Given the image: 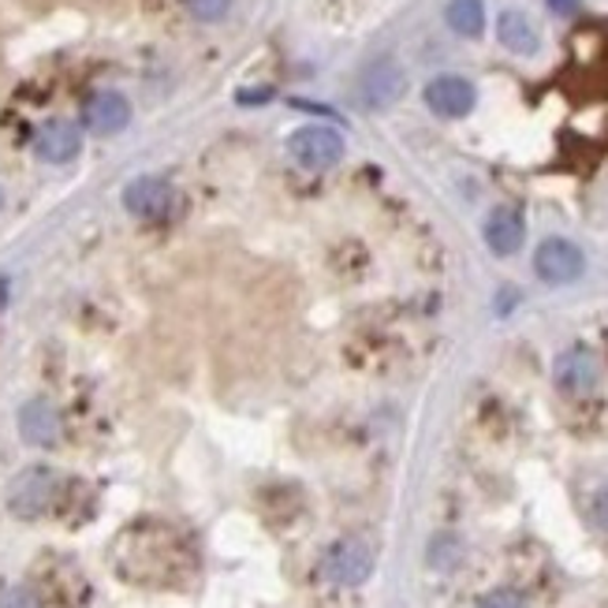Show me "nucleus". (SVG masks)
I'll return each instance as SVG.
<instances>
[{
	"mask_svg": "<svg viewBox=\"0 0 608 608\" xmlns=\"http://www.w3.org/2000/svg\"><path fill=\"white\" fill-rule=\"evenodd\" d=\"M478 608H527V601L516 594V590H493L482 597V605Z\"/></svg>",
	"mask_w": 608,
	"mask_h": 608,
	"instance_id": "f3484780",
	"label": "nucleus"
},
{
	"mask_svg": "<svg viewBox=\"0 0 608 608\" xmlns=\"http://www.w3.org/2000/svg\"><path fill=\"white\" fill-rule=\"evenodd\" d=\"M425 105L444 116V120H463V116L474 112L478 105V90L460 75H437V79L425 87Z\"/></svg>",
	"mask_w": 608,
	"mask_h": 608,
	"instance_id": "39448f33",
	"label": "nucleus"
},
{
	"mask_svg": "<svg viewBox=\"0 0 608 608\" xmlns=\"http://www.w3.org/2000/svg\"><path fill=\"white\" fill-rule=\"evenodd\" d=\"M594 511H597V519H601L605 527H608V489H605L601 497H597V508H594Z\"/></svg>",
	"mask_w": 608,
	"mask_h": 608,
	"instance_id": "6ab92c4d",
	"label": "nucleus"
},
{
	"mask_svg": "<svg viewBox=\"0 0 608 608\" xmlns=\"http://www.w3.org/2000/svg\"><path fill=\"white\" fill-rule=\"evenodd\" d=\"M549 8L557 16H575V12H579V0H549Z\"/></svg>",
	"mask_w": 608,
	"mask_h": 608,
	"instance_id": "a211bd4d",
	"label": "nucleus"
},
{
	"mask_svg": "<svg viewBox=\"0 0 608 608\" xmlns=\"http://www.w3.org/2000/svg\"><path fill=\"white\" fill-rule=\"evenodd\" d=\"M557 385L571 396H582L597 385V359L590 347H571L557 359Z\"/></svg>",
	"mask_w": 608,
	"mask_h": 608,
	"instance_id": "9d476101",
	"label": "nucleus"
},
{
	"mask_svg": "<svg viewBox=\"0 0 608 608\" xmlns=\"http://www.w3.org/2000/svg\"><path fill=\"white\" fill-rule=\"evenodd\" d=\"M82 149V131L71 120H49L38 127L35 135V154L49 165H68L71 157H79Z\"/></svg>",
	"mask_w": 608,
	"mask_h": 608,
	"instance_id": "6e6552de",
	"label": "nucleus"
},
{
	"mask_svg": "<svg viewBox=\"0 0 608 608\" xmlns=\"http://www.w3.org/2000/svg\"><path fill=\"white\" fill-rule=\"evenodd\" d=\"M522 239H527V224H522L519 209L500 206V209L489 213V220H486L489 251L500 254V258H508V254H516L522 247Z\"/></svg>",
	"mask_w": 608,
	"mask_h": 608,
	"instance_id": "9b49d317",
	"label": "nucleus"
},
{
	"mask_svg": "<svg viewBox=\"0 0 608 608\" xmlns=\"http://www.w3.org/2000/svg\"><path fill=\"white\" fill-rule=\"evenodd\" d=\"M52 497H57V474L49 467H30L8 489V504L19 516H41L52 504Z\"/></svg>",
	"mask_w": 608,
	"mask_h": 608,
	"instance_id": "423d86ee",
	"label": "nucleus"
},
{
	"mask_svg": "<svg viewBox=\"0 0 608 608\" xmlns=\"http://www.w3.org/2000/svg\"><path fill=\"white\" fill-rule=\"evenodd\" d=\"M322 571H325V579L336 586H362L373 571V552L366 541H359V538L336 541V546L328 549Z\"/></svg>",
	"mask_w": 608,
	"mask_h": 608,
	"instance_id": "7ed1b4c3",
	"label": "nucleus"
},
{
	"mask_svg": "<svg viewBox=\"0 0 608 608\" xmlns=\"http://www.w3.org/2000/svg\"><path fill=\"white\" fill-rule=\"evenodd\" d=\"M269 98H273V90H258V94L243 90V94H239V101H269Z\"/></svg>",
	"mask_w": 608,
	"mask_h": 608,
	"instance_id": "aec40b11",
	"label": "nucleus"
},
{
	"mask_svg": "<svg viewBox=\"0 0 608 608\" xmlns=\"http://www.w3.org/2000/svg\"><path fill=\"white\" fill-rule=\"evenodd\" d=\"M287 154H292V161L298 168L325 173V168H336L340 157H344V138L325 124L298 127V131H292V138H287Z\"/></svg>",
	"mask_w": 608,
	"mask_h": 608,
	"instance_id": "f257e3e1",
	"label": "nucleus"
},
{
	"mask_svg": "<svg viewBox=\"0 0 608 608\" xmlns=\"http://www.w3.org/2000/svg\"><path fill=\"white\" fill-rule=\"evenodd\" d=\"M82 120H87V127L94 135H116V131H124V127L131 124V105H127L124 94L101 90L87 101Z\"/></svg>",
	"mask_w": 608,
	"mask_h": 608,
	"instance_id": "1a4fd4ad",
	"label": "nucleus"
},
{
	"mask_svg": "<svg viewBox=\"0 0 608 608\" xmlns=\"http://www.w3.org/2000/svg\"><path fill=\"white\" fill-rule=\"evenodd\" d=\"M184 4L198 23H220L232 12V0H184Z\"/></svg>",
	"mask_w": 608,
	"mask_h": 608,
	"instance_id": "2eb2a0df",
	"label": "nucleus"
},
{
	"mask_svg": "<svg viewBox=\"0 0 608 608\" xmlns=\"http://www.w3.org/2000/svg\"><path fill=\"white\" fill-rule=\"evenodd\" d=\"M444 19L460 38H478L486 30V4L482 0H448Z\"/></svg>",
	"mask_w": 608,
	"mask_h": 608,
	"instance_id": "4468645a",
	"label": "nucleus"
},
{
	"mask_svg": "<svg viewBox=\"0 0 608 608\" xmlns=\"http://www.w3.org/2000/svg\"><path fill=\"white\" fill-rule=\"evenodd\" d=\"M19 433L30 444H57L60 437V414L52 403L46 400H30L23 411H19Z\"/></svg>",
	"mask_w": 608,
	"mask_h": 608,
	"instance_id": "f8f14e48",
	"label": "nucleus"
},
{
	"mask_svg": "<svg viewBox=\"0 0 608 608\" xmlns=\"http://www.w3.org/2000/svg\"><path fill=\"white\" fill-rule=\"evenodd\" d=\"M0 202H4V195H0Z\"/></svg>",
	"mask_w": 608,
	"mask_h": 608,
	"instance_id": "412c9836",
	"label": "nucleus"
},
{
	"mask_svg": "<svg viewBox=\"0 0 608 608\" xmlns=\"http://www.w3.org/2000/svg\"><path fill=\"white\" fill-rule=\"evenodd\" d=\"M497 38H500V46H504L508 52H516V57H535L538 46H541V38H538V27L530 23L522 12H500L497 19Z\"/></svg>",
	"mask_w": 608,
	"mask_h": 608,
	"instance_id": "ddd939ff",
	"label": "nucleus"
},
{
	"mask_svg": "<svg viewBox=\"0 0 608 608\" xmlns=\"http://www.w3.org/2000/svg\"><path fill=\"white\" fill-rule=\"evenodd\" d=\"M0 608H38V597L27 586H8L0 590Z\"/></svg>",
	"mask_w": 608,
	"mask_h": 608,
	"instance_id": "dca6fc26",
	"label": "nucleus"
},
{
	"mask_svg": "<svg viewBox=\"0 0 608 608\" xmlns=\"http://www.w3.org/2000/svg\"><path fill=\"white\" fill-rule=\"evenodd\" d=\"M403 90H408V75H403L396 60H377L362 71L359 94L370 109H389V105H396L403 98Z\"/></svg>",
	"mask_w": 608,
	"mask_h": 608,
	"instance_id": "0eeeda50",
	"label": "nucleus"
},
{
	"mask_svg": "<svg viewBox=\"0 0 608 608\" xmlns=\"http://www.w3.org/2000/svg\"><path fill=\"white\" fill-rule=\"evenodd\" d=\"M124 206L143 220H161L176 209V190L161 176H138L124 187Z\"/></svg>",
	"mask_w": 608,
	"mask_h": 608,
	"instance_id": "f03ea898",
	"label": "nucleus"
},
{
	"mask_svg": "<svg viewBox=\"0 0 608 608\" xmlns=\"http://www.w3.org/2000/svg\"><path fill=\"white\" fill-rule=\"evenodd\" d=\"M582 269H586V258L571 239H546L535 254V273L546 284H571L579 281Z\"/></svg>",
	"mask_w": 608,
	"mask_h": 608,
	"instance_id": "20e7f679",
	"label": "nucleus"
}]
</instances>
